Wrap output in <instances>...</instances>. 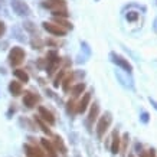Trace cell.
Returning a JSON list of instances; mask_svg holds the SVG:
<instances>
[{
	"mask_svg": "<svg viewBox=\"0 0 157 157\" xmlns=\"http://www.w3.org/2000/svg\"><path fill=\"white\" fill-rule=\"evenodd\" d=\"M25 150H26L28 157H45L43 156V153L40 151L38 147H32V146L26 144V146H25Z\"/></svg>",
	"mask_w": 157,
	"mask_h": 157,
	"instance_id": "9",
	"label": "cell"
},
{
	"mask_svg": "<svg viewBox=\"0 0 157 157\" xmlns=\"http://www.w3.org/2000/svg\"><path fill=\"white\" fill-rule=\"evenodd\" d=\"M25 29L26 30H29V32H32V33H38L36 32V28H35V25L32 23V22H25Z\"/></svg>",
	"mask_w": 157,
	"mask_h": 157,
	"instance_id": "17",
	"label": "cell"
},
{
	"mask_svg": "<svg viewBox=\"0 0 157 157\" xmlns=\"http://www.w3.org/2000/svg\"><path fill=\"white\" fill-rule=\"evenodd\" d=\"M23 59H25V51L23 49L19 48V46L12 48V51H10V53H9V61L13 67L20 65V63L23 62Z\"/></svg>",
	"mask_w": 157,
	"mask_h": 157,
	"instance_id": "2",
	"label": "cell"
},
{
	"mask_svg": "<svg viewBox=\"0 0 157 157\" xmlns=\"http://www.w3.org/2000/svg\"><path fill=\"white\" fill-rule=\"evenodd\" d=\"M9 91L12 92V95L14 97H17L22 94V85H20L19 82H10V85H9Z\"/></svg>",
	"mask_w": 157,
	"mask_h": 157,
	"instance_id": "13",
	"label": "cell"
},
{
	"mask_svg": "<svg viewBox=\"0 0 157 157\" xmlns=\"http://www.w3.org/2000/svg\"><path fill=\"white\" fill-rule=\"evenodd\" d=\"M138 19V13L137 12H128V14H127V20L128 22H134V20Z\"/></svg>",
	"mask_w": 157,
	"mask_h": 157,
	"instance_id": "18",
	"label": "cell"
},
{
	"mask_svg": "<svg viewBox=\"0 0 157 157\" xmlns=\"http://www.w3.org/2000/svg\"><path fill=\"white\" fill-rule=\"evenodd\" d=\"M140 157H147V151H144V153H141V156Z\"/></svg>",
	"mask_w": 157,
	"mask_h": 157,
	"instance_id": "26",
	"label": "cell"
},
{
	"mask_svg": "<svg viewBox=\"0 0 157 157\" xmlns=\"http://www.w3.org/2000/svg\"><path fill=\"white\" fill-rule=\"evenodd\" d=\"M6 13V2L5 0H0V13Z\"/></svg>",
	"mask_w": 157,
	"mask_h": 157,
	"instance_id": "21",
	"label": "cell"
},
{
	"mask_svg": "<svg viewBox=\"0 0 157 157\" xmlns=\"http://www.w3.org/2000/svg\"><path fill=\"white\" fill-rule=\"evenodd\" d=\"M55 20H56L58 23H62V25H65L67 28H72V26H71V25H69V23H67V22H63V20H61V19H55Z\"/></svg>",
	"mask_w": 157,
	"mask_h": 157,
	"instance_id": "24",
	"label": "cell"
},
{
	"mask_svg": "<svg viewBox=\"0 0 157 157\" xmlns=\"http://www.w3.org/2000/svg\"><path fill=\"white\" fill-rule=\"evenodd\" d=\"M39 114L42 115V118L45 120V121H48L49 124H55V117H53V114L49 109L45 108V107H39Z\"/></svg>",
	"mask_w": 157,
	"mask_h": 157,
	"instance_id": "7",
	"label": "cell"
},
{
	"mask_svg": "<svg viewBox=\"0 0 157 157\" xmlns=\"http://www.w3.org/2000/svg\"><path fill=\"white\" fill-rule=\"evenodd\" d=\"M43 29L48 30L49 33L56 35V36H65V35H67V30H65V29L59 28V26H56V25H53V23H49V22H45V23H43Z\"/></svg>",
	"mask_w": 157,
	"mask_h": 157,
	"instance_id": "5",
	"label": "cell"
},
{
	"mask_svg": "<svg viewBox=\"0 0 157 157\" xmlns=\"http://www.w3.org/2000/svg\"><path fill=\"white\" fill-rule=\"evenodd\" d=\"M55 144H56V148L61 153H67V147H65V144H63V141H62L61 137H56V138H55Z\"/></svg>",
	"mask_w": 157,
	"mask_h": 157,
	"instance_id": "16",
	"label": "cell"
},
{
	"mask_svg": "<svg viewBox=\"0 0 157 157\" xmlns=\"http://www.w3.org/2000/svg\"><path fill=\"white\" fill-rule=\"evenodd\" d=\"M91 101V92H86L85 95L82 97V100L79 101V104H78V113H84L86 109V107H88V104H90Z\"/></svg>",
	"mask_w": 157,
	"mask_h": 157,
	"instance_id": "8",
	"label": "cell"
},
{
	"mask_svg": "<svg viewBox=\"0 0 157 157\" xmlns=\"http://www.w3.org/2000/svg\"><path fill=\"white\" fill-rule=\"evenodd\" d=\"M75 157H81V156H79V154H75Z\"/></svg>",
	"mask_w": 157,
	"mask_h": 157,
	"instance_id": "27",
	"label": "cell"
},
{
	"mask_svg": "<svg viewBox=\"0 0 157 157\" xmlns=\"http://www.w3.org/2000/svg\"><path fill=\"white\" fill-rule=\"evenodd\" d=\"M84 90H85V84H78V85H75L72 88V94H74V97H78L81 95Z\"/></svg>",
	"mask_w": 157,
	"mask_h": 157,
	"instance_id": "15",
	"label": "cell"
},
{
	"mask_svg": "<svg viewBox=\"0 0 157 157\" xmlns=\"http://www.w3.org/2000/svg\"><path fill=\"white\" fill-rule=\"evenodd\" d=\"M98 113H100V107H98V104H94L91 107L90 115H88V125H90V127H91V124L95 121L97 117H98Z\"/></svg>",
	"mask_w": 157,
	"mask_h": 157,
	"instance_id": "12",
	"label": "cell"
},
{
	"mask_svg": "<svg viewBox=\"0 0 157 157\" xmlns=\"http://www.w3.org/2000/svg\"><path fill=\"white\" fill-rule=\"evenodd\" d=\"M39 101V97L33 92H25V97H23V104L28 107V108H32L36 105V102Z\"/></svg>",
	"mask_w": 157,
	"mask_h": 157,
	"instance_id": "6",
	"label": "cell"
},
{
	"mask_svg": "<svg viewBox=\"0 0 157 157\" xmlns=\"http://www.w3.org/2000/svg\"><path fill=\"white\" fill-rule=\"evenodd\" d=\"M120 136L117 131H114L113 133V144H111V153L113 154H117V153L120 151Z\"/></svg>",
	"mask_w": 157,
	"mask_h": 157,
	"instance_id": "11",
	"label": "cell"
},
{
	"mask_svg": "<svg viewBox=\"0 0 157 157\" xmlns=\"http://www.w3.org/2000/svg\"><path fill=\"white\" fill-rule=\"evenodd\" d=\"M111 59H113V62L114 63H117L118 67H121L124 69V71H127V72H131L133 71V67H131V63H130L125 58H123L121 55H117V53H111Z\"/></svg>",
	"mask_w": 157,
	"mask_h": 157,
	"instance_id": "4",
	"label": "cell"
},
{
	"mask_svg": "<svg viewBox=\"0 0 157 157\" xmlns=\"http://www.w3.org/2000/svg\"><path fill=\"white\" fill-rule=\"evenodd\" d=\"M111 121H113L111 113H105V114L100 118V121H98V125H97V136H98V138H102V136L105 134V131L108 130Z\"/></svg>",
	"mask_w": 157,
	"mask_h": 157,
	"instance_id": "1",
	"label": "cell"
},
{
	"mask_svg": "<svg viewBox=\"0 0 157 157\" xmlns=\"http://www.w3.org/2000/svg\"><path fill=\"white\" fill-rule=\"evenodd\" d=\"M5 32H6V26H5V23L3 22H0V38L5 35Z\"/></svg>",
	"mask_w": 157,
	"mask_h": 157,
	"instance_id": "22",
	"label": "cell"
},
{
	"mask_svg": "<svg viewBox=\"0 0 157 157\" xmlns=\"http://www.w3.org/2000/svg\"><path fill=\"white\" fill-rule=\"evenodd\" d=\"M36 123H38L39 125H40V128H42V130H43V131H45V133H46V134H51V130H49L48 127H46V125H45V124H43L42 121H40V120H36Z\"/></svg>",
	"mask_w": 157,
	"mask_h": 157,
	"instance_id": "19",
	"label": "cell"
},
{
	"mask_svg": "<svg viewBox=\"0 0 157 157\" xmlns=\"http://www.w3.org/2000/svg\"><path fill=\"white\" fill-rule=\"evenodd\" d=\"M42 146L43 147H45V150H46V151H48V154H49V157H58V154H56V148L53 147L52 144L49 143L48 140H46V138H42Z\"/></svg>",
	"mask_w": 157,
	"mask_h": 157,
	"instance_id": "10",
	"label": "cell"
},
{
	"mask_svg": "<svg viewBox=\"0 0 157 157\" xmlns=\"http://www.w3.org/2000/svg\"><path fill=\"white\" fill-rule=\"evenodd\" d=\"M12 7H13V10L19 16H28L30 13L29 6L25 2H22V0H12Z\"/></svg>",
	"mask_w": 157,
	"mask_h": 157,
	"instance_id": "3",
	"label": "cell"
},
{
	"mask_svg": "<svg viewBox=\"0 0 157 157\" xmlns=\"http://www.w3.org/2000/svg\"><path fill=\"white\" fill-rule=\"evenodd\" d=\"M14 75L17 76L22 82H28L29 81V75L23 71V69H16V71H14Z\"/></svg>",
	"mask_w": 157,
	"mask_h": 157,
	"instance_id": "14",
	"label": "cell"
},
{
	"mask_svg": "<svg viewBox=\"0 0 157 157\" xmlns=\"http://www.w3.org/2000/svg\"><path fill=\"white\" fill-rule=\"evenodd\" d=\"M147 157H156V150H148L147 151Z\"/></svg>",
	"mask_w": 157,
	"mask_h": 157,
	"instance_id": "23",
	"label": "cell"
},
{
	"mask_svg": "<svg viewBox=\"0 0 157 157\" xmlns=\"http://www.w3.org/2000/svg\"><path fill=\"white\" fill-rule=\"evenodd\" d=\"M150 102H151V105L157 109V101H154V100H151V98H150Z\"/></svg>",
	"mask_w": 157,
	"mask_h": 157,
	"instance_id": "25",
	"label": "cell"
},
{
	"mask_svg": "<svg viewBox=\"0 0 157 157\" xmlns=\"http://www.w3.org/2000/svg\"><path fill=\"white\" fill-rule=\"evenodd\" d=\"M140 120H141V123L147 124V123H148V113H146V111H144L143 114L140 115Z\"/></svg>",
	"mask_w": 157,
	"mask_h": 157,
	"instance_id": "20",
	"label": "cell"
}]
</instances>
